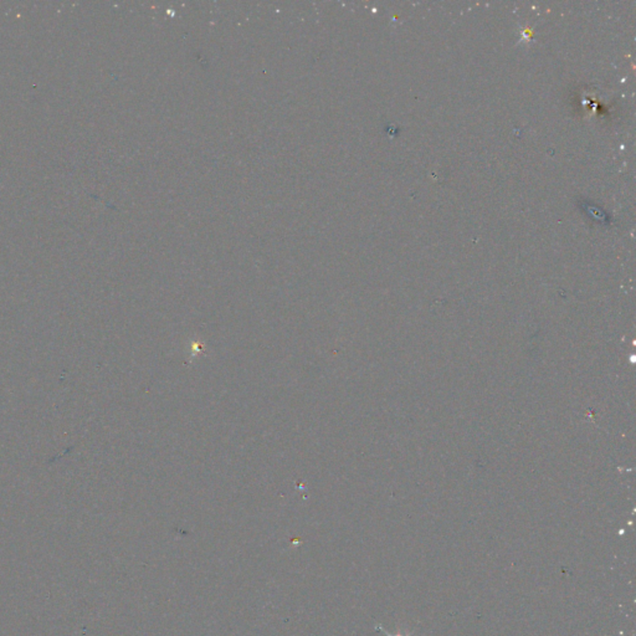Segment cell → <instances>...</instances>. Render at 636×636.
Instances as JSON below:
<instances>
[{
    "label": "cell",
    "mask_w": 636,
    "mask_h": 636,
    "mask_svg": "<svg viewBox=\"0 0 636 636\" xmlns=\"http://www.w3.org/2000/svg\"><path fill=\"white\" fill-rule=\"evenodd\" d=\"M377 629H379V630L382 631V632H383L384 635L385 636H406L403 635V634H400V632H398V634H390V632H388V631L385 630V629H383V628H382V626L380 625L377 626Z\"/></svg>",
    "instance_id": "obj_1"
}]
</instances>
